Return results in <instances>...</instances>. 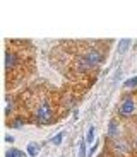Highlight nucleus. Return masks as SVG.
<instances>
[{"mask_svg": "<svg viewBox=\"0 0 137 157\" xmlns=\"http://www.w3.org/2000/svg\"><path fill=\"white\" fill-rule=\"evenodd\" d=\"M12 114H16V99L7 96V99H5V116H7V120Z\"/></svg>", "mask_w": 137, "mask_h": 157, "instance_id": "0eeeda50", "label": "nucleus"}, {"mask_svg": "<svg viewBox=\"0 0 137 157\" xmlns=\"http://www.w3.org/2000/svg\"><path fill=\"white\" fill-rule=\"evenodd\" d=\"M62 138H63V132H60L57 137H53V140H51V144H55V145H60L62 144Z\"/></svg>", "mask_w": 137, "mask_h": 157, "instance_id": "9b49d317", "label": "nucleus"}, {"mask_svg": "<svg viewBox=\"0 0 137 157\" xmlns=\"http://www.w3.org/2000/svg\"><path fill=\"white\" fill-rule=\"evenodd\" d=\"M21 60H22V55H21L17 50H12V48H7V50H5V75H7V77H10V75L19 68Z\"/></svg>", "mask_w": 137, "mask_h": 157, "instance_id": "f03ea898", "label": "nucleus"}, {"mask_svg": "<svg viewBox=\"0 0 137 157\" xmlns=\"http://www.w3.org/2000/svg\"><path fill=\"white\" fill-rule=\"evenodd\" d=\"M129 43H130L129 39H125V41H122V43H120V50H118V51H120V53H123V51L127 50V46H129Z\"/></svg>", "mask_w": 137, "mask_h": 157, "instance_id": "f8f14e48", "label": "nucleus"}, {"mask_svg": "<svg viewBox=\"0 0 137 157\" xmlns=\"http://www.w3.org/2000/svg\"><path fill=\"white\" fill-rule=\"evenodd\" d=\"M132 145H134V149L137 150V133L134 135V140H132Z\"/></svg>", "mask_w": 137, "mask_h": 157, "instance_id": "4468645a", "label": "nucleus"}, {"mask_svg": "<svg viewBox=\"0 0 137 157\" xmlns=\"http://www.w3.org/2000/svg\"><path fill=\"white\" fill-rule=\"evenodd\" d=\"M82 56H84V60H86L87 63L91 65V68H98L99 65L103 63V60H105V55H103V51H99L98 48H94V46H91V48H86V50L81 53Z\"/></svg>", "mask_w": 137, "mask_h": 157, "instance_id": "20e7f679", "label": "nucleus"}, {"mask_svg": "<svg viewBox=\"0 0 137 157\" xmlns=\"http://www.w3.org/2000/svg\"><path fill=\"white\" fill-rule=\"evenodd\" d=\"M33 116H34V121L38 125H48V123L53 121L55 109H53V104H51L50 98H41L36 102Z\"/></svg>", "mask_w": 137, "mask_h": 157, "instance_id": "f257e3e1", "label": "nucleus"}, {"mask_svg": "<svg viewBox=\"0 0 137 157\" xmlns=\"http://www.w3.org/2000/svg\"><path fill=\"white\" fill-rule=\"evenodd\" d=\"M84 154H86V152H84V144H82V145H81V157H86Z\"/></svg>", "mask_w": 137, "mask_h": 157, "instance_id": "2eb2a0df", "label": "nucleus"}, {"mask_svg": "<svg viewBox=\"0 0 137 157\" xmlns=\"http://www.w3.org/2000/svg\"><path fill=\"white\" fill-rule=\"evenodd\" d=\"M135 123H137V114H135Z\"/></svg>", "mask_w": 137, "mask_h": 157, "instance_id": "dca6fc26", "label": "nucleus"}, {"mask_svg": "<svg viewBox=\"0 0 137 157\" xmlns=\"http://www.w3.org/2000/svg\"><path fill=\"white\" fill-rule=\"evenodd\" d=\"M132 149H134V145L123 137H118L115 140H111V150H113V154L117 157H127L132 152Z\"/></svg>", "mask_w": 137, "mask_h": 157, "instance_id": "39448f33", "label": "nucleus"}, {"mask_svg": "<svg viewBox=\"0 0 137 157\" xmlns=\"http://www.w3.org/2000/svg\"><path fill=\"white\" fill-rule=\"evenodd\" d=\"M118 132H120V125H118V120H117V118L110 120V125H108V137H110V140H115V138L120 137V135H118Z\"/></svg>", "mask_w": 137, "mask_h": 157, "instance_id": "423d86ee", "label": "nucleus"}, {"mask_svg": "<svg viewBox=\"0 0 137 157\" xmlns=\"http://www.w3.org/2000/svg\"><path fill=\"white\" fill-rule=\"evenodd\" d=\"M123 87H127V89L137 87V77H132V78H129V80H125V82H123Z\"/></svg>", "mask_w": 137, "mask_h": 157, "instance_id": "1a4fd4ad", "label": "nucleus"}, {"mask_svg": "<svg viewBox=\"0 0 137 157\" xmlns=\"http://www.w3.org/2000/svg\"><path fill=\"white\" fill-rule=\"evenodd\" d=\"M135 111H137V102H135V99L132 98V96H125V98L120 101V104H118V108H117V114L120 118H132V116H135Z\"/></svg>", "mask_w": 137, "mask_h": 157, "instance_id": "7ed1b4c3", "label": "nucleus"}, {"mask_svg": "<svg viewBox=\"0 0 137 157\" xmlns=\"http://www.w3.org/2000/svg\"><path fill=\"white\" fill-rule=\"evenodd\" d=\"M93 138H94V128H91L89 133H87V142H93Z\"/></svg>", "mask_w": 137, "mask_h": 157, "instance_id": "ddd939ff", "label": "nucleus"}, {"mask_svg": "<svg viewBox=\"0 0 137 157\" xmlns=\"http://www.w3.org/2000/svg\"><path fill=\"white\" fill-rule=\"evenodd\" d=\"M27 152H29V155H36V154H38V147H36L34 144H29V145H27Z\"/></svg>", "mask_w": 137, "mask_h": 157, "instance_id": "9d476101", "label": "nucleus"}, {"mask_svg": "<svg viewBox=\"0 0 137 157\" xmlns=\"http://www.w3.org/2000/svg\"><path fill=\"white\" fill-rule=\"evenodd\" d=\"M5 157H26V154L19 149H10V150H7Z\"/></svg>", "mask_w": 137, "mask_h": 157, "instance_id": "6e6552de", "label": "nucleus"}]
</instances>
